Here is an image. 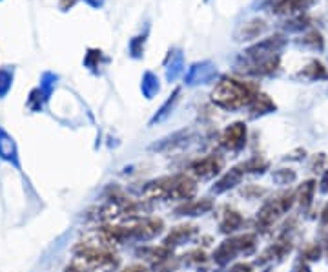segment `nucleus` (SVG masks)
Segmentation results:
<instances>
[{
  "mask_svg": "<svg viewBox=\"0 0 328 272\" xmlns=\"http://www.w3.org/2000/svg\"><path fill=\"white\" fill-rule=\"evenodd\" d=\"M241 254V249H239V241L237 238H230V239H224L215 250H213V261H215L219 267H226L230 265V261H233L235 257Z\"/></svg>",
  "mask_w": 328,
  "mask_h": 272,
  "instance_id": "obj_6",
  "label": "nucleus"
},
{
  "mask_svg": "<svg viewBox=\"0 0 328 272\" xmlns=\"http://www.w3.org/2000/svg\"><path fill=\"white\" fill-rule=\"evenodd\" d=\"M243 194H245L246 197H250V199H254V197L262 196V194H264V190H262V188H257V187H254V185H250V187L243 188Z\"/></svg>",
  "mask_w": 328,
  "mask_h": 272,
  "instance_id": "obj_28",
  "label": "nucleus"
},
{
  "mask_svg": "<svg viewBox=\"0 0 328 272\" xmlns=\"http://www.w3.org/2000/svg\"><path fill=\"white\" fill-rule=\"evenodd\" d=\"M297 179V174L294 170H286V168H281V170H276L272 174V181L279 185V187H286V185H292V183Z\"/></svg>",
  "mask_w": 328,
  "mask_h": 272,
  "instance_id": "obj_18",
  "label": "nucleus"
},
{
  "mask_svg": "<svg viewBox=\"0 0 328 272\" xmlns=\"http://www.w3.org/2000/svg\"><path fill=\"white\" fill-rule=\"evenodd\" d=\"M239 241V249H241V254L245 256H250L254 254V250L257 249V236L255 234H243L237 238Z\"/></svg>",
  "mask_w": 328,
  "mask_h": 272,
  "instance_id": "obj_19",
  "label": "nucleus"
},
{
  "mask_svg": "<svg viewBox=\"0 0 328 272\" xmlns=\"http://www.w3.org/2000/svg\"><path fill=\"white\" fill-rule=\"evenodd\" d=\"M142 91H144L146 99H151L157 91H159V81H157L151 73H146V77H144V81H142Z\"/></svg>",
  "mask_w": 328,
  "mask_h": 272,
  "instance_id": "obj_23",
  "label": "nucleus"
},
{
  "mask_svg": "<svg viewBox=\"0 0 328 272\" xmlns=\"http://www.w3.org/2000/svg\"><path fill=\"white\" fill-rule=\"evenodd\" d=\"M221 144L230 152H241L246 144V126L245 122H233L223 132Z\"/></svg>",
  "mask_w": 328,
  "mask_h": 272,
  "instance_id": "obj_5",
  "label": "nucleus"
},
{
  "mask_svg": "<svg viewBox=\"0 0 328 272\" xmlns=\"http://www.w3.org/2000/svg\"><path fill=\"white\" fill-rule=\"evenodd\" d=\"M255 95L257 91L252 84L241 83L235 79H223L212 91V101L224 110H237L245 104H250Z\"/></svg>",
  "mask_w": 328,
  "mask_h": 272,
  "instance_id": "obj_1",
  "label": "nucleus"
},
{
  "mask_svg": "<svg viewBox=\"0 0 328 272\" xmlns=\"http://www.w3.org/2000/svg\"><path fill=\"white\" fill-rule=\"evenodd\" d=\"M305 42L306 44L313 46V48H321V46H323V38H321V35L317 31H313V33H310V35L305 38Z\"/></svg>",
  "mask_w": 328,
  "mask_h": 272,
  "instance_id": "obj_27",
  "label": "nucleus"
},
{
  "mask_svg": "<svg viewBox=\"0 0 328 272\" xmlns=\"http://www.w3.org/2000/svg\"><path fill=\"white\" fill-rule=\"evenodd\" d=\"M243 175H245V170L241 167L230 168L221 179H217L215 185L212 187V192H213V194H223V192H228V190L235 188V187L241 185V181H243Z\"/></svg>",
  "mask_w": 328,
  "mask_h": 272,
  "instance_id": "obj_9",
  "label": "nucleus"
},
{
  "mask_svg": "<svg viewBox=\"0 0 328 272\" xmlns=\"http://www.w3.org/2000/svg\"><path fill=\"white\" fill-rule=\"evenodd\" d=\"M9 83H11V73L9 71H0V95H4L9 88Z\"/></svg>",
  "mask_w": 328,
  "mask_h": 272,
  "instance_id": "obj_26",
  "label": "nucleus"
},
{
  "mask_svg": "<svg viewBox=\"0 0 328 272\" xmlns=\"http://www.w3.org/2000/svg\"><path fill=\"white\" fill-rule=\"evenodd\" d=\"M264 272H270V271H264Z\"/></svg>",
  "mask_w": 328,
  "mask_h": 272,
  "instance_id": "obj_37",
  "label": "nucleus"
},
{
  "mask_svg": "<svg viewBox=\"0 0 328 272\" xmlns=\"http://www.w3.org/2000/svg\"><path fill=\"white\" fill-rule=\"evenodd\" d=\"M177 101H179V90H175V93H173V97H170L168 101H166V104L157 112V115L151 119V122L149 124H155V122H161V121H164L168 115L172 114V110H173V106L177 104Z\"/></svg>",
  "mask_w": 328,
  "mask_h": 272,
  "instance_id": "obj_20",
  "label": "nucleus"
},
{
  "mask_svg": "<svg viewBox=\"0 0 328 272\" xmlns=\"http://www.w3.org/2000/svg\"><path fill=\"white\" fill-rule=\"evenodd\" d=\"M122 272H148L142 265H130L128 269H124Z\"/></svg>",
  "mask_w": 328,
  "mask_h": 272,
  "instance_id": "obj_32",
  "label": "nucleus"
},
{
  "mask_svg": "<svg viewBox=\"0 0 328 272\" xmlns=\"http://www.w3.org/2000/svg\"><path fill=\"white\" fill-rule=\"evenodd\" d=\"M327 256H328V239H327Z\"/></svg>",
  "mask_w": 328,
  "mask_h": 272,
  "instance_id": "obj_36",
  "label": "nucleus"
},
{
  "mask_svg": "<svg viewBox=\"0 0 328 272\" xmlns=\"http://www.w3.org/2000/svg\"><path fill=\"white\" fill-rule=\"evenodd\" d=\"M323 167H325V153H319L317 157H313L312 165H310V170H313V172H323Z\"/></svg>",
  "mask_w": 328,
  "mask_h": 272,
  "instance_id": "obj_29",
  "label": "nucleus"
},
{
  "mask_svg": "<svg viewBox=\"0 0 328 272\" xmlns=\"http://www.w3.org/2000/svg\"><path fill=\"white\" fill-rule=\"evenodd\" d=\"M301 75L306 77V79H310V81H315V79H327L328 71L319 61H312L303 71H301Z\"/></svg>",
  "mask_w": 328,
  "mask_h": 272,
  "instance_id": "obj_16",
  "label": "nucleus"
},
{
  "mask_svg": "<svg viewBox=\"0 0 328 272\" xmlns=\"http://www.w3.org/2000/svg\"><path fill=\"white\" fill-rule=\"evenodd\" d=\"M264 28V22L262 20H254V22H248L245 24L243 28V33H245V38H252L255 35H259V31Z\"/></svg>",
  "mask_w": 328,
  "mask_h": 272,
  "instance_id": "obj_24",
  "label": "nucleus"
},
{
  "mask_svg": "<svg viewBox=\"0 0 328 272\" xmlns=\"http://www.w3.org/2000/svg\"><path fill=\"white\" fill-rule=\"evenodd\" d=\"M66 272H86V271H82V269H77V267H67Z\"/></svg>",
  "mask_w": 328,
  "mask_h": 272,
  "instance_id": "obj_35",
  "label": "nucleus"
},
{
  "mask_svg": "<svg viewBox=\"0 0 328 272\" xmlns=\"http://www.w3.org/2000/svg\"><path fill=\"white\" fill-rule=\"evenodd\" d=\"M319 190L323 192V194H327V192H328V168L325 170V174H323V179H321Z\"/></svg>",
  "mask_w": 328,
  "mask_h": 272,
  "instance_id": "obj_31",
  "label": "nucleus"
},
{
  "mask_svg": "<svg viewBox=\"0 0 328 272\" xmlns=\"http://www.w3.org/2000/svg\"><path fill=\"white\" fill-rule=\"evenodd\" d=\"M197 234V227L194 225H179V227H173L170 230V234L164 238V245L166 247H177V245H182V243L190 241L194 236Z\"/></svg>",
  "mask_w": 328,
  "mask_h": 272,
  "instance_id": "obj_10",
  "label": "nucleus"
},
{
  "mask_svg": "<svg viewBox=\"0 0 328 272\" xmlns=\"http://www.w3.org/2000/svg\"><path fill=\"white\" fill-rule=\"evenodd\" d=\"M274 110H276L274 101H272L268 95H264V93H257V95L254 97V101L250 102V112H252V117L270 114V112H274Z\"/></svg>",
  "mask_w": 328,
  "mask_h": 272,
  "instance_id": "obj_14",
  "label": "nucleus"
},
{
  "mask_svg": "<svg viewBox=\"0 0 328 272\" xmlns=\"http://www.w3.org/2000/svg\"><path fill=\"white\" fill-rule=\"evenodd\" d=\"M197 192V183L186 174H177L175 187L172 190L170 199H179V201H190Z\"/></svg>",
  "mask_w": 328,
  "mask_h": 272,
  "instance_id": "obj_8",
  "label": "nucleus"
},
{
  "mask_svg": "<svg viewBox=\"0 0 328 272\" xmlns=\"http://www.w3.org/2000/svg\"><path fill=\"white\" fill-rule=\"evenodd\" d=\"M164 223L161 218H146L133 227H128V241H149L163 232Z\"/></svg>",
  "mask_w": 328,
  "mask_h": 272,
  "instance_id": "obj_3",
  "label": "nucleus"
},
{
  "mask_svg": "<svg viewBox=\"0 0 328 272\" xmlns=\"http://www.w3.org/2000/svg\"><path fill=\"white\" fill-rule=\"evenodd\" d=\"M73 4H75V0H62V2H60V8L67 9V6H73Z\"/></svg>",
  "mask_w": 328,
  "mask_h": 272,
  "instance_id": "obj_34",
  "label": "nucleus"
},
{
  "mask_svg": "<svg viewBox=\"0 0 328 272\" xmlns=\"http://www.w3.org/2000/svg\"><path fill=\"white\" fill-rule=\"evenodd\" d=\"M212 208H213V201L202 197V199L184 201V203L175 208V214L177 216H188V218H197V216H202V214H208Z\"/></svg>",
  "mask_w": 328,
  "mask_h": 272,
  "instance_id": "obj_7",
  "label": "nucleus"
},
{
  "mask_svg": "<svg viewBox=\"0 0 328 272\" xmlns=\"http://www.w3.org/2000/svg\"><path fill=\"white\" fill-rule=\"evenodd\" d=\"M295 203V194L294 192H283L276 196L274 199H268L261 206V210L257 212V225L262 230H268L283 214L292 208V204Z\"/></svg>",
  "mask_w": 328,
  "mask_h": 272,
  "instance_id": "obj_2",
  "label": "nucleus"
},
{
  "mask_svg": "<svg viewBox=\"0 0 328 272\" xmlns=\"http://www.w3.org/2000/svg\"><path fill=\"white\" fill-rule=\"evenodd\" d=\"M0 155L4 159L15 157V144L6 134H0Z\"/></svg>",
  "mask_w": 328,
  "mask_h": 272,
  "instance_id": "obj_21",
  "label": "nucleus"
},
{
  "mask_svg": "<svg viewBox=\"0 0 328 272\" xmlns=\"http://www.w3.org/2000/svg\"><path fill=\"white\" fill-rule=\"evenodd\" d=\"M315 0H277L274 11L276 13H294V11H301L312 6Z\"/></svg>",
  "mask_w": 328,
  "mask_h": 272,
  "instance_id": "obj_15",
  "label": "nucleus"
},
{
  "mask_svg": "<svg viewBox=\"0 0 328 272\" xmlns=\"http://www.w3.org/2000/svg\"><path fill=\"white\" fill-rule=\"evenodd\" d=\"M321 252H323V249L317 243H310V245H306L305 249L301 250V259L303 261H317L321 257Z\"/></svg>",
  "mask_w": 328,
  "mask_h": 272,
  "instance_id": "obj_22",
  "label": "nucleus"
},
{
  "mask_svg": "<svg viewBox=\"0 0 328 272\" xmlns=\"http://www.w3.org/2000/svg\"><path fill=\"white\" fill-rule=\"evenodd\" d=\"M243 170L250 172V174H262L266 168H268V161L262 159L261 155H254L252 159H248L246 163H243Z\"/></svg>",
  "mask_w": 328,
  "mask_h": 272,
  "instance_id": "obj_17",
  "label": "nucleus"
},
{
  "mask_svg": "<svg viewBox=\"0 0 328 272\" xmlns=\"http://www.w3.org/2000/svg\"><path fill=\"white\" fill-rule=\"evenodd\" d=\"M204 261H206V254L202 250H192L186 259V263H197V265L204 263Z\"/></svg>",
  "mask_w": 328,
  "mask_h": 272,
  "instance_id": "obj_25",
  "label": "nucleus"
},
{
  "mask_svg": "<svg viewBox=\"0 0 328 272\" xmlns=\"http://www.w3.org/2000/svg\"><path fill=\"white\" fill-rule=\"evenodd\" d=\"M223 165H224L223 157H219V155L213 153V155H206V157L195 161L194 165L190 167V170H192V174H194L197 179L208 181V179H213V177L223 170Z\"/></svg>",
  "mask_w": 328,
  "mask_h": 272,
  "instance_id": "obj_4",
  "label": "nucleus"
},
{
  "mask_svg": "<svg viewBox=\"0 0 328 272\" xmlns=\"http://www.w3.org/2000/svg\"><path fill=\"white\" fill-rule=\"evenodd\" d=\"M292 272H312V271H310V267H308L303 259H299V261H295V265L292 267Z\"/></svg>",
  "mask_w": 328,
  "mask_h": 272,
  "instance_id": "obj_30",
  "label": "nucleus"
},
{
  "mask_svg": "<svg viewBox=\"0 0 328 272\" xmlns=\"http://www.w3.org/2000/svg\"><path fill=\"white\" fill-rule=\"evenodd\" d=\"M313 194H315V181L313 179H308V181H305L299 187L297 192H295V199H297L301 210L310 208V204L313 201Z\"/></svg>",
  "mask_w": 328,
  "mask_h": 272,
  "instance_id": "obj_13",
  "label": "nucleus"
},
{
  "mask_svg": "<svg viewBox=\"0 0 328 272\" xmlns=\"http://www.w3.org/2000/svg\"><path fill=\"white\" fill-rule=\"evenodd\" d=\"M321 225H323V227L328 225V203H327V206L323 208V214H321Z\"/></svg>",
  "mask_w": 328,
  "mask_h": 272,
  "instance_id": "obj_33",
  "label": "nucleus"
},
{
  "mask_svg": "<svg viewBox=\"0 0 328 272\" xmlns=\"http://www.w3.org/2000/svg\"><path fill=\"white\" fill-rule=\"evenodd\" d=\"M292 250V243L288 238H281V239H277L272 247L264 250V254L261 256V259L257 261V263H268V261H274V259H283L290 254Z\"/></svg>",
  "mask_w": 328,
  "mask_h": 272,
  "instance_id": "obj_11",
  "label": "nucleus"
},
{
  "mask_svg": "<svg viewBox=\"0 0 328 272\" xmlns=\"http://www.w3.org/2000/svg\"><path fill=\"white\" fill-rule=\"evenodd\" d=\"M243 223H245V220H243V216L237 210H226L221 221H219V228L224 234H233V232H237L239 228L243 227Z\"/></svg>",
  "mask_w": 328,
  "mask_h": 272,
  "instance_id": "obj_12",
  "label": "nucleus"
}]
</instances>
